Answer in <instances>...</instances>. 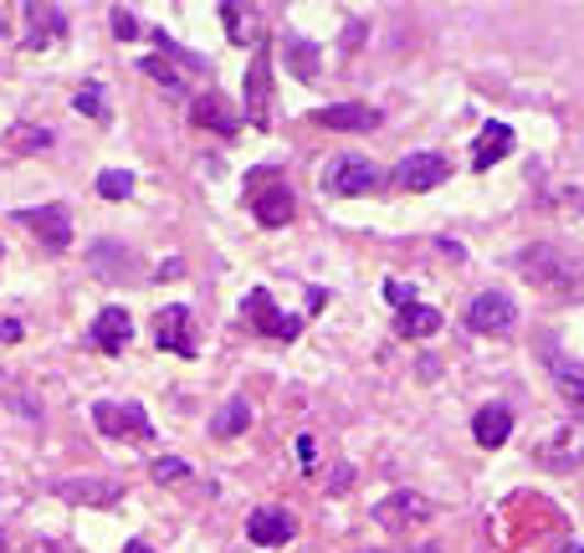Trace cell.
Segmentation results:
<instances>
[{
    "label": "cell",
    "instance_id": "6da1fadb",
    "mask_svg": "<svg viewBox=\"0 0 584 553\" xmlns=\"http://www.w3.org/2000/svg\"><path fill=\"white\" fill-rule=\"evenodd\" d=\"M241 200H246V210L256 215V225H267V231L287 225V221H293V210H298V200H293V185H287V175H283V169H272V165L246 169Z\"/></svg>",
    "mask_w": 584,
    "mask_h": 553
},
{
    "label": "cell",
    "instance_id": "7a4b0ae2",
    "mask_svg": "<svg viewBox=\"0 0 584 553\" xmlns=\"http://www.w3.org/2000/svg\"><path fill=\"white\" fill-rule=\"evenodd\" d=\"M154 42L165 46L159 57H144L139 67H144V77H154V82H165L169 98H180L185 92V77H200V82H210V62L200 57V52H190V46L169 42L165 31H154Z\"/></svg>",
    "mask_w": 584,
    "mask_h": 553
},
{
    "label": "cell",
    "instance_id": "3957f363",
    "mask_svg": "<svg viewBox=\"0 0 584 553\" xmlns=\"http://www.w3.org/2000/svg\"><path fill=\"white\" fill-rule=\"evenodd\" d=\"M513 267H518V277L543 287V292H570V287L584 277L580 262H570L559 246H524V252L513 256Z\"/></svg>",
    "mask_w": 584,
    "mask_h": 553
},
{
    "label": "cell",
    "instance_id": "277c9868",
    "mask_svg": "<svg viewBox=\"0 0 584 553\" xmlns=\"http://www.w3.org/2000/svg\"><path fill=\"white\" fill-rule=\"evenodd\" d=\"M241 323H246V333H262V339H277V344H293L302 333V318L283 313V308L272 302L267 287H252V292L241 298Z\"/></svg>",
    "mask_w": 584,
    "mask_h": 553
},
{
    "label": "cell",
    "instance_id": "5b68a950",
    "mask_svg": "<svg viewBox=\"0 0 584 553\" xmlns=\"http://www.w3.org/2000/svg\"><path fill=\"white\" fill-rule=\"evenodd\" d=\"M241 103H246V129H272V46H256L246 62V82H241Z\"/></svg>",
    "mask_w": 584,
    "mask_h": 553
},
{
    "label": "cell",
    "instance_id": "8992f818",
    "mask_svg": "<svg viewBox=\"0 0 584 553\" xmlns=\"http://www.w3.org/2000/svg\"><path fill=\"white\" fill-rule=\"evenodd\" d=\"M92 425L108 435V441H154V420L144 416V405L134 400H98L92 405Z\"/></svg>",
    "mask_w": 584,
    "mask_h": 553
},
{
    "label": "cell",
    "instance_id": "52a82bcc",
    "mask_svg": "<svg viewBox=\"0 0 584 553\" xmlns=\"http://www.w3.org/2000/svg\"><path fill=\"white\" fill-rule=\"evenodd\" d=\"M379 175L370 159H360V154H344V159H333L329 169H323V195H339V200H349V195H370V190H379Z\"/></svg>",
    "mask_w": 584,
    "mask_h": 553
},
{
    "label": "cell",
    "instance_id": "ba28073f",
    "mask_svg": "<svg viewBox=\"0 0 584 553\" xmlns=\"http://www.w3.org/2000/svg\"><path fill=\"white\" fill-rule=\"evenodd\" d=\"M15 221L42 241V252H67L73 246V215H67V206H26V210H15Z\"/></svg>",
    "mask_w": 584,
    "mask_h": 553
},
{
    "label": "cell",
    "instance_id": "9c48e42d",
    "mask_svg": "<svg viewBox=\"0 0 584 553\" xmlns=\"http://www.w3.org/2000/svg\"><path fill=\"white\" fill-rule=\"evenodd\" d=\"M154 344L165 349V354H180V360H195L200 344H195V318L185 302H169L154 313Z\"/></svg>",
    "mask_w": 584,
    "mask_h": 553
},
{
    "label": "cell",
    "instance_id": "30bf717a",
    "mask_svg": "<svg viewBox=\"0 0 584 553\" xmlns=\"http://www.w3.org/2000/svg\"><path fill=\"white\" fill-rule=\"evenodd\" d=\"M513 323H518V308H513L508 292H477L472 298V308H466V329L472 333H513Z\"/></svg>",
    "mask_w": 584,
    "mask_h": 553
},
{
    "label": "cell",
    "instance_id": "8fae6325",
    "mask_svg": "<svg viewBox=\"0 0 584 553\" xmlns=\"http://www.w3.org/2000/svg\"><path fill=\"white\" fill-rule=\"evenodd\" d=\"M88 267L103 277V283H139L144 277V267H139V256L129 252V246H119V241H92V252H88Z\"/></svg>",
    "mask_w": 584,
    "mask_h": 553
},
{
    "label": "cell",
    "instance_id": "7c38bea8",
    "mask_svg": "<svg viewBox=\"0 0 584 553\" xmlns=\"http://www.w3.org/2000/svg\"><path fill=\"white\" fill-rule=\"evenodd\" d=\"M431 518V502L420 493H389L375 502V523L389 533H410V523H426Z\"/></svg>",
    "mask_w": 584,
    "mask_h": 553
},
{
    "label": "cell",
    "instance_id": "4fadbf2b",
    "mask_svg": "<svg viewBox=\"0 0 584 553\" xmlns=\"http://www.w3.org/2000/svg\"><path fill=\"white\" fill-rule=\"evenodd\" d=\"M447 175H451V165L441 159V154H405L400 165H395V185H400V190H410V195L447 185Z\"/></svg>",
    "mask_w": 584,
    "mask_h": 553
},
{
    "label": "cell",
    "instance_id": "5bb4252c",
    "mask_svg": "<svg viewBox=\"0 0 584 553\" xmlns=\"http://www.w3.org/2000/svg\"><path fill=\"white\" fill-rule=\"evenodd\" d=\"M26 15V46L31 52H42V46H57L67 36V11L62 5H42V0H26L21 5Z\"/></svg>",
    "mask_w": 584,
    "mask_h": 553
},
{
    "label": "cell",
    "instance_id": "9a60e30c",
    "mask_svg": "<svg viewBox=\"0 0 584 553\" xmlns=\"http://www.w3.org/2000/svg\"><path fill=\"white\" fill-rule=\"evenodd\" d=\"M318 129H333V134H370L385 123V113L370 103H333V108H318L313 113Z\"/></svg>",
    "mask_w": 584,
    "mask_h": 553
},
{
    "label": "cell",
    "instance_id": "2e32d148",
    "mask_svg": "<svg viewBox=\"0 0 584 553\" xmlns=\"http://www.w3.org/2000/svg\"><path fill=\"white\" fill-rule=\"evenodd\" d=\"M129 339H134V323H129V313H123L119 302H108L103 313L92 318L88 344L98 349V354H123V349H129Z\"/></svg>",
    "mask_w": 584,
    "mask_h": 553
},
{
    "label": "cell",
    "instance_id": "e0dca14e",
    "mask_svg": "<svg viewBox=\"0 0 584 553\" xmlns=\"http://www.w3.org/2000/svg\"><path fill=\"white\" fill-rule=\"evenodd\" d=\"M298 533V523H293V512L287 508H256L252 518H246V539L256 543V549H283L287 539Z\"/></svg>",
    "mask_w": 584,
    "mask_h": 553
},
{
    "label": "cell",
    "instance_id": "ac0fdd59",
    "mask_svg": "<svg viewBox=\"0 0 584 553\" xmlns=\"http://www.w3.org/2000/svg\"><path fill=\"white\" fill-rule=\"evenodd\" d=\"M57 497L62 502H88V508H113L123 497V482L113 477H67L57 482Z\"/></svg>",
    "mask_w": 584,
    "mask_h": 553
},
{
    "label": "cell",
    "instance_id": "d6986e66",
    "mask_svg": "<svg viewBox=\"0 0 584 553\" xmlns=\"http://www.w3.org/2000/svg\"><path fill=\"white\" fill-rule=\"evenodd\" d=\"M543 364H549V374H554L559 395H564L574 410H584V364L580 360H564L554 339H543Z\"/></svg>",
    "mask_w": 584,
    "mask_h": 553
},
{
    "label": "cell",
    "instance_id": "ffe728a7",
    "mask_svg": "<svg viewBox=\"0 0 584 553\" xmlns=\"http://www.w3.org/2000/svg\"><path fill=\"white\" fill-rule=\"evenodd\" d=\"M190 119L200 123V129H216V134H236V129H241V113L225 103L216 88H206L200 98H195V103H190Z\"/></svg>",
    "mask_w": 584,
    "mask_h": 553
},
{
    "label": "cell",
    "instance_id": "44dd1931",
    "mask_svg": "<svg viewBox=\"0 0 584 553\" xmlns=\"http://www.w3.org/2000/svg\"><path fill=\"white\" fill-rule=\"evenodd\" d=\"M549 472H574L584 462V425H559L554 441L539 451Z\"/></svg>",
    "mask_w": 584,
    "mask_h": 553
},
{
    "label": "cell",
    "instance_id": "7402d4cb",
    "mask_svg": "<svg viewBox=\"0 0 584 553\" xmlns=\"http://www.w3.org/2000/svg\"><path fill=\"white\" fill-rule=\"evenodd\" d=\"M472 435H477V446H482V451L508 446V435H513V410H508V405H482L477 416H472Z\"/></svg>",
    "mask_w": 584,
    "mask_h": 553
},
{
    "label": "cell",
    "instance_id": "603a6c76",
    "mask_svg": "<svg viewBox=\"0 0 584 553\" xmlns=\"http://www.w3.org/2000/svg\"><path fill=\"white\" fill-rule=\"evenodd\" d=\"M508 154H513V129L508 123H487L477 134V144H472V169H493Z\"/></svg>",
    "mask_w": 584,
    "mask_h": 553
},
{
    "label": "cell",
    "instance_id": "cb8c5ba5",
    "mask_svg": "<svg viewBox=\"0 0 584 553\" xmlns=\"http://www.w3.org/2000/svg\"><path fill=\"white\" fill-rule=\"evenodd\" d=\"M441 329H447V318L436 313V308H426V302H410V308H400V318H395V333H400V339H436Z\"/></svg>",
    "mask_w": 584,
    "mask_h": 553
},
{
    "label": "cell",
    "instance_id": "d4e9b609",
    "mask_svg": "<svg viewBox=\"0 0 584 553\" xmlns=\"http://www.w3.org/2000/svg\"><path fill=\"white\" fill-rule=\"evenodd\" d=\"M246 425H252V405H246V395H231V400L216 410V420H210V435H216V441H236Z\"/></svg>",
    "mask_w": 584,
    "mask_h": 553
},
{
    "label": "cell",
    "instance_id": "484cf974",
    "mask_svg": "<svg viewBox=\"0 0 584 553\" xmlns=\"http://www.w3.org/2000/svg\"><path fill=\"white\" fill-rule=\"evenodd\" d=\"M283 57H287V67H293V77H302V82H313L318 77V46L308 42V36H287Z\"/></svg>",
    "mask_w": 584,
    "mask_h": 553
},
{
    "label": "cell",
    "instance_id": "4316f807",
    "mask_svg": "<svg viewBox=\"0 0 584 553\" xmlns=\"http://www.w3.org/2000/svg\"><path fill=\"white\" fill-rule=\"evenodd\" d=\"M73 108L82 113V119H108V98H103V82H82V88L73 92Z\"/></svg>",
    "mask_w": 584,
    "mask_h": 553
},
{
    "label": "cell",
    "instance_id": "83f0119b",
    "mask_svg": "<svg viewBox=\"0 0 584 553\" xmlns=\"http://www.w3.org/2000/svg\"><path fill=\"white\" fill-rule=\"evenodd\" d=\"M11 150H15V154L52 150V134H46V129H36V123H15V129H11Z\"/></svg>",
    "mask_w": 584,
    "mask_h": 553
},
{
    "label": "cell",
    "instance_id": "f1b7e54d",
    "mask_svg": "<svg viewBox=\"0 0 584 553\" xmlns=\"http://www.w3.org/2000/svg\"><path fill=\"white\" fill-rule=\"evenodd\" d=\"M98 195H103V200H129V195H134V175H129V169H103V175H98Z\"/></svg>",
    "mask_w": 584,
    "mask_h": 553
},
{
    "label": "cell",
    "instance_id": "f546056e",
    "mask_svg": "<svg viewBox=\"0 0 584 553\" xmlns=\"http://www.w3.org/2000/svg\"><path fill=\"white\" fill-rule=\"evenodd\" d=\"M221 21H225V31H231V42L236 46H246V36L256 31V21L252 15H241V5H221Z\"/></svg>",
    "mask_w": 584,
    "mask_h": 553
},
{
    "label": "cell",
    "instance_id": "4dcf8cb0",
    "mask_svg": "<svg viewBox=\"0 0 584 553\" xmlns=\"http://www.w3.org/2000/svg\"><path fill=\"white\" fill-rule=\"evenodd\" d=\"M150 477H154V482H190V466H185L180 456H154Z\"/></svg>",
    "mask_w": 584,
    "mask_h": 553
},
{
    "label": "cell",
    "instance_id": "1f68e13d",
    "mask_svg": "<svg viewBox=\"0 0 584 553\" xmlns=\"http://www.w3.org/2000/svg\"><path fill=\"white\" fill-rule=\"evenodd\" d=\"M385 298L395 302V313H400V308H410V302H416V287H405L400 277H385Z\"/></svg>",
    "mask_w": 584,
    "mask_h": 553
},
{
    "label": "cell",
    "instance_id": "d6a6232c",
    "mask_svg": "<svg viewBox=\"0 0 584 553\" xmlns=\"http://www.w3.org/2000/svg\"><path fill=\"white\" fill-rule=\"evenodd\" d=\"M108 21H113V31H119L123 42H129V36H139V21H134V15H129V11H123V5H119V11H113V15H108Z\"/></svg>",
    "mask_w": 584,
    "mask_h": 553
},
{
    "label": "cell",
    "instance_id": "836d02e7",
    "mask_svg": "<svg viewBox=\"0 0 584 553\" xmlns=\"http://www.w3.org/2000/svg\"><path fill=\"white\" fill-rule=\"evenodd\" d=\"M298 466H302V472H313V466H318V446H313V435H298Z\"/></svg>",
    "mask_w": 584,
    "mask_h": 553
},
{
    "label": "cell",
    "instance_id": "e575fe53",
    "mask_svg": "<svg viewBox=\"0 0 584 553\" xmlns=\"http://www.w3.org/2000/svg\"><path fill=\"white\" fill-rule=\"evenodd\" d=\"M21 339H26V329H21L15 318H5V323H0V344H21Z\"/></svg>",
    "mask_w": 584,
    "mask_h": 553
},
{
    "label": "cell",
    "instance_id": "d590c367",
    "mask_svg": "<svg viewBox=\"0 0 584 553\" xmlns=\"http://www.w3.org/2000/svg\"><path fill=\"white\" fill-rule=\"evenodd\" d=\"M554 553H584V543H559Z\"/></svg>",
    "mask_w": 584,
    "mask_h": 553
},
{
    "label": "cell",
    "instance_id": "8d00e7d4",
    "mask_svg": "<svg viewBox=\"0 0 584 553\" xmlns=\"http://www.w3.org/2000/svg\"><path fill=\"white\" fill-rule=\"evenodd\" d=\"M129 553H154V549H150V543H129Z\"/></svg>",
    "mask_w": 584,
    "mask_h": 553
},
{
    "label": "cell",
    "instance_id": "74e56055",
    "mask_svg": "<svg viewBox=\"0 0 584 553\" xmlns=\"http://www.w3.org/2000/svg\"><path fill=\"white\" fill-rule=\"evenodd\" d=\"M5 31H11V21H5V11H0V36H5Z\"/></svg>",
    "mask_w": 584,
    "mask_h": 553
},
{
    "label": "cell",
    "instance_id": "f35d334b",
    "mask_svg": "<svg viewBox=\"0 0 584 553\" xmlns=\"http://www.w3.org/2000/svg\"><path fill=\"white\" fill-rule=\"evenodd\" d=\"M0 553H5V539H0Z\"/></svg>",
    "mask_w": 584,
    "mask_h": 553
},
{
    "label": "cell",
    "instance_id": "ab89813d",
    "mask_svg": "<svg viewBox=\"0 0 584 553\" xmlns=\"http://www.w3.org/2000/svg\"><path fill=\"white\" fill-rule=\"evenodd\" d=\"M0 256H5V246H0Z\"/></svg>",
    "mask_w": 584,
    "mask_h": 553
}]
</instances>
